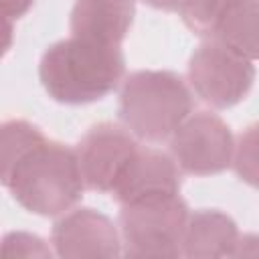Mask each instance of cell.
<instances>
[{"mask_svg":"<svg viewBox=\"0 0 259 259\" xmlns=\"http://www.w3.org/2000/svg\"><path fill=\"white\" fill-rule=\"evenodd\" d=\"M125 71L119 45L71 36L51 45L38 65L45 91L61 103H89L117 87Z\"/></svg>","mask_w":259,"mask_h":259,"instance_id":"obj_1","label":"cell"},{"mask_svg":"<svg viewBox=\"0 0 259 259\" xmlns=\"http://www.w3.org/2000/svg\"><path fill=\"white\" fill-rule=\"evenodd\" d=\"M4 186L28 212L53 217L79 200L85 180L75 150L45 140L12 168Z\"/></svg>","mask_w":259,"mask_h":259,"instance_id":"obj_2","label":"cell"},{"mask_svg":"<svg viewBox=\"0 0 259 259\" xmlns=\"http://www.w3.org/2000/svg\"><path fill=\"white\" fill-rule=\"evenodd\" d=\"M190 113V89L170 71H136L121 85L119 117L125 130L140 140H170Z\"/></svg>","mask_w":259,"mask_h":259,"instance_id":"obj_3","label":"cell"},{"mask_svg":"<svg viewBox=\"0 0 259 259\" xmlns=\"http://www.w3.org/2000/svg\"><path fill=\"white\" fill-rule=\"evenodd\" d=\"M188 208L178 194H164L121 204L119 227L130 257H176L188 223Z\"/></svg>","mask_w":259,"mask_h":259,"instance_id":"obj_4","label":"cell"},{"mask_svg":"<svg viewBox=\"0 0 259 259\" xmlns=\"http://www.w3.org/2000/svg\"><path fill=\"white\" fill-rule=\"evenodd\" d=\"M188 79L202 101L225 109L245 99L255 81V67L253 61L208 38L192 53Z\"/></svg>","mask_w":259,"mask_h":259,"instance_id":"obj_5","label":"cell"},{"mask_svg":"<svg viewBox=\"0 0 259 259\" xmlns=\"http://www.w3.org/2000/svg\"><path fill=\"white\" fill-rule=\"evenodd\" d=\"M170 154L186 174H219L233 164L235 140L217 113L198 111L190 113L170 136Z\"/></svg>","mask_w":259,"mask_h":259,"instance_id":"obj_6","label":"cell"},{"mask_svg":"<svg viewBox=\"0 0 259 259\" xmlns=\"http://www.w3.org/2000/svg\"><path fill=\"white\" fill-rule=\"evenodd\" d=\"M136 150V140L123 127L113 123L93 125L75 150L85 186L111 192Z\"/></svg>","mask_w":259,"mask_h":259,"instance_id":"obj_7","label":"cell"},{"mask_svg":"<svg viewBox=\"0 0 259 259\" xmlns=\"http://www.w3.org/2000/svg\"><path fill=\"white\" fill-rule=\"evenodd\" d=\"M53 245L61 257L73 259L119 255V235L113 223L93 208L63 214L53 229Z\"/></svg>","mask_w":259,"mask_h":259,"instance_id":"obj_8","label":"cell"},{"mask_svg":"<svg viewBox=\"0 0 259 259\" xmlns=\"http://www.w3.org/2000/svg\"><path fill=\"white\" fill-rule=\"evenodd\" d=\"M178 190L180 168L172 154L154 148H138L111 192L119 204H127L142 198L178 194Z\"/></svg>","mask_w":259,"mask_h":259,"instance_id":"obj_9","label":"cell"},{"mask_svg":"<svg viewBox=\"0 0 259 259\" xmlns=\"http://www.w3.org/2000/svg\"><path fill=\"white\" fill-rule=\"evenodd\" d=\"M134 18V2L121 0H75L71 10L73 36L119 45Z\"/></svg>","mask_w":259,"mask_h":259,"instance_id":"obj_10","label":"cell"},{"mask_svg":"<svg viewBox=\"0 0 259 259\" xmlns=\"http://www.w3.org/2000/svg\"><path fill=\"white\" fill-rule=\"evenodd\" d=\"M239 241L237 225L221 210H196L188 217L182 253L188 257H225L233 255Z\"/></svg>","mask_w":259,"mask_h":259,"instance_id":"obj_11","label":"cell"},{"mask_svg":"<svg viewBox=\"0 0 259 259\" xmlns=\"http://www.w3.org/2000/svg\"><path fill=\"white\" fill-rule=\"evenodd\" d=\"M210 38L249 61L259 59V0H231Z\"/></svg>","mask_w":259,"mask_h":259,"instance_id":"obj_12","label":"cell"},{"mask_svg":"<svg viewBox=\"0 0 259 259\" xmlns=\"http://www.w3.org/2000/svg\"><path fill=\"white\" fill-rule=\"evenodd\" d=\"M45 142V136L30 123L26 121H6L2 125V142H0V152H2V182L6 176L12 172V168L26 156L30 154L36 146Z\"/></svg>","mask_w":259,"mask_h":259,"instance_id":"obj_13","label":"cell"},{"mask_svg":"<svg viewBox=\"0 0 259 259\" xmlns=\"http://www.w3.org/2000/svg\"><path fill=\"white\" fill-rule=\"evenodd\" d=\"M233 168L243 182L259 188V121L249 125L235 142Z\"/></svg>","mask_w":259,"mask_h":259,"instance_id":"obj_14","label":"cell"},{"mask_svg":"<svg viewBox=\"0 0 259 259\" xmlns=\"http://www.w3.org/2000/svg\"><path fill=\"white\" fill-rule=\"evenodd\" d=\"M229 2L231 0H184L180 14L188 28L198 34H210Z\"/></svg>","mask_w":259,"mask_h":259,"instance_id":"obj_15","label":"cell"},{"mask_svg":"<svg viewBox=\"0 0 259 259\" xmlns=\"http://www.w3.org/2000/svg\"><path fill=\"white\" fill-rule=\"evenodd\" d=\"M51 255L45 243L28 233H10L2 241V259H26V257H47Z\"/></svg>","mask_w":259,"mask_h":259,"instance_id":"obj_16","label":"cell"},{"mask_svg":"<svg viewBox=\"0 0 259 259\" xmlns=\"http://www.w3.org/2000/svg\"><path fill=\"white\" fill-rule=\"evenodd\" d=\"M233 255L243 257H259V235H245L239 237Z\"/></svg>","mask_w":259,"mask_h":259,"instance_id":"obj_17","label":"cell"},{"mask_svg":"<svg viewBox=\"0 0 259 259\" xmlns=\"http://www.w3.org/2000/svg\"><path fill=\"white\" fill-rule=\"evenodd\" d=\"M32 0H2V14L4 18H18L30 8Z\"/></svg>","mask_w":259,"mask_h":259,"instance_id":"obj_18","label":"cell"},{"mask_svg":"<svg viewBox=\"0 0 259 259\" xmlns=\"http://www.w3.org/2000/svg\"><path fill=\"white\" fill-rule=\"evenodd\" d=\"M144 2L160 10H180L184 0H144Z\"/></svg>","mask_w":259,"mask_h":259,"instance_id":"obj_19","label":"cell"},{"mask_svg":"<svg viewBox=\"0 0 259 259\" xmlns=\"http://www.w3.org/2000/svg\"><path fill=\"white\" fill-rule=\"evenodd\" d=\"M121 2H134V0H121Z\"/></svg>","mask_w":259,"mask_h":259,"instance_id":"obj_20","label":"cell"}]
</instances>
